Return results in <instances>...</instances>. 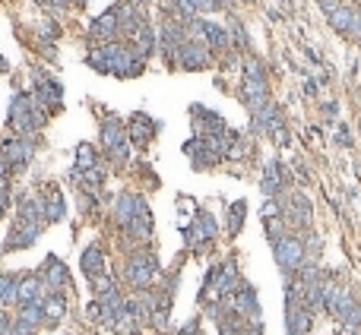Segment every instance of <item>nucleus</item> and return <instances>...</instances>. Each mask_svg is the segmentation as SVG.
<instances>
[{
	"label": "nucleus",
	"mask_w": 361,
	"mask_h": 335,
	"mask_svg": "<svg viewBox=\"0 0 361 335\" xmlns=\"http://www.w3.org/2000/svg\"><path fill=\"white\" fill-rule=\"evenodd\" d=\"M41 307H45V320L48 323H60L64 316H67V300L60 298V291H51V294L41 300Z\"/></svg>",
	"instance_id": "nucleus-24"
},
{
	"label": "nucleus",
	"mask_w": 361,
	"mask_h": 335,
	"mask_svg": "<svg viewBox=\"0 0 361 335\" xmlns=\"http://www.w3.org/2000/svg\"><path fill=\"white\" fill-rule=\"evenodd\" d=\"M342 326H346V332H358V329H361V304H352V310L346 313Z\"/></svg>",
	"instance_id": "nucleus-35"
},
{
	"label": "nucleus",
	"mask_w": 361,
	"mask_h": 335,
	"mask_svg": "<svg viewBox=\"0 0 361 335\" xmlns=\"http://www.w3.org/2000/svg\"><path fill=\"white\" fill-rule=\"evenodd\" d=\"M89 32H92V38H98V41L111 45L114 38H118V32H120V23H118V16H114V10H108V13H102L98 19H92Z\"/></svg>",
	"instance_id": "nucleus-12"
},
{
	"label": "nucleus",
	"mask_w": 361,
	"mask_h": 335,
	"mask_svg": "<svg viewBox=\"0 0 361 335\" xmlns=\"http://www.w3.org/2000/svg\"><path fill=\"white\" fill-rule=\"evenodd\" d=\"M16 320H19V323H29V326H35V329H41V323H45V307H41V304H26V307H19Z\"/></svg>",
	"instance_id": "nucleus-30"
},
{
	"label": "nucleus",
	"mask_w": 361,
	"mask_h": 335,
	"mask_svg": "<svg viewBox=\"0 0 361 335\" xmlns=\"http://www.w3.org/2000/svg\"><path fill=\"white\" fill-rule=\"evenodd\" d=\"M38 234H41V222H16V228L10 231V238H7V244H3V250H23V247H32L38 240Z\"/></svg>",
	"instance_id": "nucleus-6"
},
{
	"label": "nucleus",
	"mask_w": 361,
	"mask_h": 335,
	"mask_svg": "<svg viewBox=\"0 0 361 335\" xmlns=\"http://www.w3.org/2000/svg\"><path fill=\"white\" fill-rule=\"evenodd\" d=\"M190 117L200 120V127H203L210 136H222V133H225V120L219 117V114L206 111V108H200V104H194V108H190Z\"/></svg>",
	"instance_id": "nucleus-21"
},
{
	"label": "nucleus",
	"mask_w": 361,
	"mask_h": 335,
	"mask_svg": "<svg viewBox=\"0 0 361 335\" xmlns=\"http://www.w3.org/2000/svg\"><path fill=\"white\" fill-rule=\"evenodd\" d=\"M133 41H136V45H133V48H136V54H140V57H143V60L149 57L152 51H156V35H152V29H149V26H146V29L140 32V35H136Z\"/></svg>",
	"instance_id": "nucleus-33"
},
{
	"label": "nucleus",
	"mask_w": 361,
	"mask_h": 335,
	"mask_svg": "<svg viewBox=\"0 0 361 335\" xmlns=\"http://www.w3.org/2000/svg\"><path fill=\"white\" fill-rule=\"evenodd\" d=\"M111 158H114V162H127V158H130V140L120 142L118 149H111Z\"/></svg>",
	"instance_id": "nucleus-39"
},
{
	"label": "nucleus",
	"mask_w": 361,
	"mask_h": 335,
	"mask_svg": "<svg viewBox=\"0 0 361 335\" xmlns=\"http://www.w3.org/2000/svg\"><path fill=\"white\" fill-rule=\"evenodd\" d=\"M41 278H45V288H51V291H60V288H67V282H70V272H67V266L57 260V256H48V262H45V272H41Z\"/></svg>",
	"instance_id": "nucleus-16"
},
{
	"label": "nucleus",
	"mask_w": 361,
	"mask_h": 335,
	"mask_svg": "<svg viewBox=\"0 0 361 335\" xmlns=\"http://www.w3.org/2000/svg\"><path fill=\"white\" fill-rule=\"evenodd\" d=\"M7 174H10V164L3 162V158H0V184H3V180H7Z\"/></svg>",
	"instance_id": "nucleus-47"
},
{
	"label": "nucleus",
	"mask_w": 361,
	"mask_h": 335,
	"mask_svg": "<svg viewBox=\"0 0 361 335\" xmlns=\"http://www.w3.org/2000/svg\"><path fill=\"white\" fill-rule=\"evenodd\" d=\"M64 212H67V202H64V196H60L57 190H51V196L45 200V222H60V218H64Z\"/></svg>",
	"instance_id": "nucleus-29"
},
{
	"label": "nucleus",
	"mask_w": 361,
	"mask_h": 335,
	"mask_svg": "<svg viewBox=\"0 0 361 335\" xmlns=\"http://www.w3.org/2000/svg\"><path fill=\"white\" fill-rule=\"evenodd\" d=\"M156 278H158L156 256H152L149 250H136V253L127 260V282L133 285V288L146 291L152 282H156Z\"/></svg>",
	"instance_id": "nucleus-2"
},
{
	"label": "nucleus",
	"mask_w": 361,
	"mask_h": 335,
	"mask_svg": "<svg viewBox=\"0 0 361 335\" xmlns=\"http://www.w3.org/2000/svg\"><path fill=\"white\" fill-rule=\"evenodd\" d=\"M241 73H244L248 82H270V73H266L263 60H257L254 54H244V60H241Z\"/></svg>",
	"instance_id": "nucleus-23"
},
{
	"label": "nucleus",
	"mask_w": 361,
	"mask_h": 335,
	"mask_svg": "<svg viewBox=\"0 0 361 335\" xmlns=\"http://www.w3.org/2000/svg\"><path fill=\"white\" fill-rule=\"evenodd\" d=\"M184 152L190 155V162H194V168H212L216 164V158L206 152V146H203V136H196L194 142H187L184 146Z\"/></svg>",
	"instance_id": "nucleus-26"
},
{
	"label": "nucleus",
	"mask_w": 361,
	"mask_h": 335,
	"mask_svg": "<svg viewBox=\"0 0 361 335\" xmlns=\"http://www.w3.org/2000/svg\"><path fill=\"white\" fill-rule=\"evenodd\" d=\"M3 70H7V60H3V57H0V73H3Z\"/></svg>",
	"instance_id": "nucleus-49"
},
{
	"label": "nucleus",
	"mask_w": 361,
	"mask_h": 335,
	"mask_svg": "<svg viewBox=\"0 0 361 335\" xmlns=\"http://www.w3.org/2000/svg\"><path fill=\"white\" fill-rule=\"evenodd\" d=\"M326 19H330V26H333V29H336V32L349 35V32H352V23H355V7L342 3V7H339V10H333V13L326 16Z\"/></svg>",
	"instance_id": "nucleus-27"
},
{
	"label": "nucleus",
	"mask_w": 361,
	"mask_h": 335,
	"mask_svg": "<svg viewBox=\"0 0 361 335\" xmlns=\"http://www.w3.org/2000/svg\"><path fill=\"white\" fill-rule=\"evenodd\" d=\"M80 266H83L86 276L95 278V276H102V272H105V256H102V250H98V247H86Z\"/></svg>",
	"instance_id": "nucleus-25"
},
{
	"label": "nucleus",
	"mask_w": 361,
	"mask_h": 335,
	"mask_svg": "<svg viewBox=\"0 0 361 335\" xmlns=\"http://www.w3.org/2000/svg\"><path fill=\"white\" fill-rule=\"evenodd\" d=\"M342 3H346V0H320V7H324V13H326V16H330L333 10H339Z\"/></svg>",
	"instance_id": "nucleus-43"
},
{
	"label": "nucleus",
	"mask_w": 361,
	"mask_h": 335,
	"mask_svg": "<svg viewBox=\"0 0 361 335\" xmlns=\"http://www.w3.org/2000/svg\"><path fill=\"white\" fill-rule=\"evenodd\" d=\"M232 41H234L238 48H244V51H250L248 32H244V26H241V23H232Z\"/></svg>",
	"instance_id": "nucleus-36"
},
{
	"label": "nucleus",
	"mask_w": 361,
	"mask_h": 335,
	"mask_svg": "<svg viewBox=\"0 0 361 335\" xmlns=\"http://www.w3.org/2000/svg\"><path fill=\"white\" fill-rule=\"evenodd\" d=\"M203 32H206V48H210V51H216V54L232 51V32H228L225 26L206 23V26H203Z\"/></svg>",
	"instance_id": "nucleus-19"
},
{
	"label": "nucleus",
	"mask_w": 361,
	"mask_h": 335,
	"mask_svg": "<svg viewBox=\"0 0 361 335\" xmlns=\"http://www.w3.org/2000/svg\"><path fill=\"white\" fill-rule=\"evenodd\" d=\"M19 218H23V222H41V218H45V200L26 196V200L19 202Z\"/></svg>",
	"instance_id": "nucleus-28"
},
{
	"label": "nucleus",
	"mask_w": 361,
	"mask_h": 335,
	"mask_svg": "<svg viewBox=\"0 0 361 335\" xmlns=\"http://www.w3.org/2000/svg\"><path fill=\"white\" fill-rule=\"evenodd\" d=\"M254 117V130H260V133H279V130L286 127L282 124V114H279V104H266V108H260L257 114H250Z\"/></svg>",
	"instance_id": "nucleus-14"
},
{
	"label": "nucleus",
	"mask_w": 361,
	"mask_h": 335,
	"mask_svg": "<svg viewBox=\"0 0 361 335\" xmlns=\"http://www.w3.org/2000/svg\"><path fill=\"white\" fill-rule=\"evenodd\" d=\"M272 253H276V262L286 276H295L304 262H308V253H304V240H298L295 234H286V238L272 240Z\"/></svg>",
	"instance_id": "nucleus-1"
},
{
	"label": "nucleus",
	"mask_w": 361,
	"mask_h": 335,
	"mask_svg": "<svg viewBox=\"0 0 361 335\" xmlns=\"http://www.w3.org/2000/svg\"><path fill=\"white\" fill-rule=\"evenodd\" d=\"M282 218L288 228H311V202L301 193H292L282 202Z\"/></svg>",
	"instance_id": "nucleus-5"
},
{
	"label": "nucleus",
	"mask_w": 361,
	"mask_h": 335,
	"mask_svg": "<svg viewBox=\"0 0 361 335\" xmlns=\"http://www.w3.org/2000/svg\"><path fill=\"white\" fill-rule=\"evenodd\" d=\"M241 98H244V104H248V111L257 114L260 108H266V104L272 102L270 98V82H241Z\"/></svg>",
	"instance_id": "nucleus-9"
},
{
	"label": "nucleus",
	"mask_w": 361,
	"mask_h": 335,
	"mask_svg": "<svg viewBox=\"0 0 361 335\" xmlns=\"http://www.w3.org/2000/svg\"><path fill=\"white\" fill-rule=\"evenodd\" d=\"M232 300H234L232 310L238 313V316H244V320H250V323H260V304H257V291L250 288V285H241V291Z\"/></svg>",
	"instance_id": "nucleus-10"
},
{
	"label": "nucleus",
	"mask_w": 361,
	"mask_h": 335,
	"mask_svg": "<svg viewBox=\"0 0 361 335\" xmlns=\"http://www.w3.org/2000/svg\"><path fill=\"white\" fill-rule=\"evenodd\" d=\"M178 64L184 70H206L212 64V51L203 45V41H184L180 45V54H178Z\"/></svg>",
	"instance_id": "nucleus-3"
},
{
	"label": "nucleus",
	"mask_w": 361,
	"mask_h": 335,
	"mask_svg": "<svg viewBox=\"0 0 361 335\" xmlns=\"http://www.w3.org/2000/svg\"><path fill=\"white\" fill-rule=\"evenodd\" d=\"M127 140H130V136H127V127H124V120L108 117L105 124H102V146H105L108 152L118 149L120 142H127Z\"/></svg>",
	"instance_id": "nucleus-17"
},
{
	"label": "nucleus",
	"mask_w": 361,
	"mask_h": 335,
	"mask_svg": "<svg viewBox=\"0 0 361 335\" xmlns=\"http://www.w3.org/2000/svg\"><path fill=\"white\" fill-rule=\"evenodd\" d=\"M336 142H339V146H352V130H349L346 124L339 127V133H336Z\"/></svg>",
	"instance_id": "nucleus-40"
},
{
	"label": "nucleus",
	"mask_w": 361,
	"mask_h": 335,
	"mask_svg": "<svg viewBox=\"0 0 361 335\" xmlns=\"http://www.w3.org/2000/svg\"><path fill=\"white\" fill-rule=\"evenodd\" d=\"M13 332V323H10V316L3 310H0V335H10Z\"/></svg>",
	"instance_id": "nucleus-44"
},
{
	"label": "nucleus",
	"mask_w": 361,
	"mask_h": 335,
	"mask_svg": "<svg viewBox=\"0 0 361 335\" xmlns=\"http://www.w3.org/2000/svg\"><path fill=\"white\" fill-rule=\"evenodd\" d=\"M244 202H232V209H228V234H238L241 231V218H244Z\"/></svg>",
	"instance_id": "nucleus-34"
},
{
	"label": "nucleus",
	"mask_w": 361,
	"mask_h": 335,
	"mask_svg": "<svg viewBox=\"0 0 361 335\" xmlns=\"http://www.w3.org/2000/svg\"><path fill=\"white\" fill-rule=\"evenodd\" d=\"M45 300V278L41 276H19V288H16V304H41Z\"/></svg>",
	"instance_id": "nucleus-7"
},
{
	"label": "nucleus",
	"mask_w": 361,
	"mask_h": 335,
	"mask_svg": "<svg viewBox=\"0 0 361 335\" xmlns=\"http://www.w3.org/2000/svg\"><path fill=\"white\" fill-rule=\"evenodd\" d=\"M16 288H19L16 276H0V307L16 304Z\"/></svg>",
	"instance_id": "nucleus-32"
},
{
	"label": "nucleus",
	"mask_w": 361,
	"mask_h": 335,
	"mask_svg": "<svg viewBox=\"0 0 361 335\" xmlns=\"http://www.w3.org/2000/svg\"><path fill=\"white\" fill-rule=\"evenodd\" d=\"M86 316H89V320H102V304H98V300H92V304L86 307Z\"/></svg>",
	"instance_id": "nucleus-42"
},
{
	"label": "nucleus",
	"mask_w": 361,
	"mask_h": 335,
	"mask_svg": "<svg viewBox=\"0 0 361 335\" xmlns=\"http://www.w3.org/2000/svg\"><path fill=\"white\" fill-rule=\"evenodd\" d=\"M67 3L70 0H48V7H54V10H67Z\"/></svg>",
	"instance_id": "nucleus-48"
},
{
	"label": "nucleus",
	"mask_w": 361,
	"mask_h": 335,
	"mask_svg": "<svg viewBox=\"0 0 361 335\" xmlns=\"http://www.w3.org/2000/svg\"><path fill=\"white\" fill-rule=\"evenodd\" d=\"M92 282H95V294H98V298H102V294H108V291H114V278L108 276V272L95 276V278H92Z\"/></svg>",
	"instance_id": "nucleus-37"
},
{
	"label": "nucleus",
	"mask_w": 361,
	"mask_h": 335,
	"mask_svg": "<svg viewBox=\"0 0 361 335\" xmlns=\"http://www.w3.org/2000/svg\"><path fill=\"white\" fill-rule=\"evenodd\" d=\"M149 320H152V326L156 329H162L168 323V307H156V310L149 313Z\"/></svg>",
	"instance_id": "nucleus-38"
},
{
	"label": "nucleus",
	"mask_w": 361,
	"mask_h": 335,
	"mask_svg": "<svg viewBox=\"0 0 361 335\" xmlns=\"http://www.w3.org/2000/svg\"><path fill=\"white\" fill-rule=\"evenodd\" d=\"M114 16H118V23H120V32H124V35H130V38H136L140 32L146 29L143 16L136 13L133 3H120V7H114Z\"/></svg>",
	"instance_id": "nucleus-13"
},
{
	"label": "nucleus",
	"mask_w": 361,
	"mask_h": 335,
	"mask_svg": "<svg viewBox=\"0 0 361 335\" xmlns=\"http://www.w3.org/2000/svg\"><path fill=\"white\" fill-rule=\"evenodd\" d=\"M92 168H98V152L92 149L89 142H83V146L76 149V174H80V171H92Z\"/></svg>",
	"instance_id": "nucleus-31"
},
{
	"label": "nucleus",
	"mask_w": 361,
	"mask_h": 335,
	"mask_svg": "<svg viewBox=\"0 0 361 335\" xmlns=\"http://www.w3.org/2000/svg\"><path fill=\"white\" fill-rule=\"evenodd\" d=\"M324 114H326V117H336V114H339V104H336V102H326V104H324Z\"/></svg>",
	"instance_id": "nucleus-45"
},
{
	"label": "nucleus",
	"mask_w": 361,
	"mask_h": 335,
	"mask_svg": "<svg viewBox=\"0 0 361 335\" xmlns=\"http://www.w3.org/2000/svg\"><path fill=\"white\" fill-rule=\"evenodd\" d=\"M282 184H286V178H282V168H279V162H270V164L263 168L260 190H263L266 196H279V193H282Z\"/></svg>",
	"instance_id": "nucleus-22"
},
{
	"label": "nucleus",
	"mask_w": 361,
	"mask_h": 335,
	"mask_svg": "<svg viewBox=\"0 0 361 335\" xmlns=\"http://www.w3.org/2000/svg\"><path fill=\"white\" fill-rule=\"evenodd\" d=\"M76 3H83V0H76Z\"/></svg>",
	"instance_id": "nucleus-50"
},
{
	"label": "nucleus",
	"mask_w": 361,
	"mask_h": 335,
	"mask_svg": "<svg viewBox=\"0 0 361 335\" xmlns=\"http://www.w3.org/2000/svg\"><path fill=\"white\" fill-rule=\"evenodd\" d=\"M140 206H143V196H133V193H120V196H118V206H114V218H118V224L124 228V231H127L130 222L136 218Z\"/></svg>",
	"instance_id": "nucleus-15"
},
{
	"label": "nucleus",
	"mask_w": 361,
	"mask_h": 335,
	"mask_svg": "<svg viewBox=\"0 0 361 335\" xmlns=\"http://www.w3.org/2000/svg\"><path fill=\"white\" fill-rule=\"evenodd\" d=\"M32 155H35V140H23V136H16V140H7L3 146H0V158H3L10 168H23Z\"/></svg>",
	"instance_id": "nucleus-4"
},
{
	"label": "nucleus",
	"mask_w": 361,
	"mask_h": 335,
	"mask_svg": "<svg viewBox=\"0 0 361 335\" xmlns=\"http://www.w3.org/2000/svg\"><path fill=\"white\" fill-rule=\"evenodd\" d=\"M127 234L136 240V244H149V238H152V216H149V206H140V212H136V218L130 222V228H127Z\"/></svg>",
	"instance_id": "nucleus-20"
},
{
	"label": "nucleus",
	"mask_w": 361,
	"mask_h": 335,
	"mask_svg": "<svg viewBox=\"0 0 361 335\" xmlns=\"http://www.w3.org/2000/svg\"><path fill=\"white\" fill-rule=\"evenodd\" d=\"M38 32H41L45 38H57V35H60L57 23H51V19H48V23H41V29H38Z\"/></svg>",
	"instance_id": "nucleus-41"
},
{
	"label": "nucleus",
	"mask_w": 361,
	"mask_h": 335,
	"mask_svg": "<svg viewBox=\"0 0 361 335\" xmlns=\"http://www.w3.org/2000/svg\"><path fill=\"white\" fill-rule=\"evenodd\" d=\"M219 234V228H216V218L210 216V212H196V222L190 224V231H187V238H190V244L194 247H200V244H206V240H212Z\"/></svg>",
	"instance_id": "nucleus-11"
},
{
	"label": "nucleus",
	"mask_w": 361,
	"mask_h": 335,
	"mask_svg": "<svg viewBox=\"0 0 361 335\" xmlns=\"http://www.w3.org/2000/svg\"><path fill=\"white\" fill-rule=\"evenodd\" d=\"M35 79H38V89H35V95H32V98H35L41 108H51V111H57L60 102H64V89H60V82L48 79L45 73H38Z\"/></svg>",
	"instance_id": "nucleus-8"
},
{
	"label": "nucleus",
	"mask_w": 361,
	"mask_h": 335,
	"mask_svg": "<svg viewBox=\"0 0 361 335\" xmlns=\"http://www.w3.org/2000/svg\"><path fill=\"white\" fill-rule=\"evenodd\" d=\"M127 136L136 146L149 142L152 136H156V120H152L149 114H133V120H130V127H127Z\"/></svg>",
	"instance_id": "nucleus-18"
},
{
	"label": "nucleus",
	"mask_w": 361,
	"mask_h": 335,
	"mask_svg": "<svg viewBox=\"0 0 361 335\" xmlns=\"http://www.w3.org/2000/svg\"><path fill=\"white\" fill-rule=\"evenodd\" d=\"M180 335H203V332H200V326H196V323H187V326L180 329Z\"/></svg>",
	"instance_id": "nucleus-46"
}]
</instances>
